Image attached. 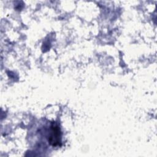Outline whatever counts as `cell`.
I'll use <instances>...</instances> for the list:
<instances>
[{
	"instance_id": "6da1fadb",
	"label": "cell",
	"mask_w": 157,
	"mask_h": 157,
	"mask_svg": "<svg viewBox=\"0 0 157 157\" xmlns=\"http://www.w3.org/2000/svg\"><path fill=\"white\" fill-rule=\"evenodd\" d=\"M48 143L53 147H56L61 145V134L59 126L56 123H52L50 126V131L49 132Z\"/></svg>"
}]
</instances>
